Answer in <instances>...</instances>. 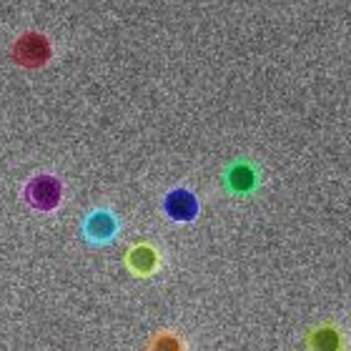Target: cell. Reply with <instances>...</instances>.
Returning <instances> with one entry per match:
<instances>
[{"label":"cell","instance_id":"obj_1","mask_svg":"<svg viewBox=\"0 0 351 351\" xmlns=\"http://www.w3.org/2000/svg\"><path fill=\"white\" fill-rule=\"evenodd\" d=\"M23 198L36 211H53V208H58L60 198H63V186H60V181L56 176L38 173L36 178H30L25 183Z\"/></svg>","mask_w":351,"mask_h":351},{"label":"cell","instance_id":"obj_2","mask_svg":"<svg viewBox=\"0 0 351 351\" xmlns=\"http://www.w3.org/2000/svg\"><path fill=\"white\" fill-rule=\"evenodd\" d=\"M51 58V43L40 33H25L13 45V60L23 68H40Z\"/></svg>","mask_w":351,"mask_h":351},{"label":"cell","instance_id":"obj_3","mask_svg":"<svg viewBox=\"0 0 351 351\" xmlns=\"http://www.w3.org/2000/svg\"><path fill=\"white\" fill-rule=\"evenodd\" d=\"M83 236L90 243H110L118 236V219L108 208H95L83 219Z\"/></svg>","mask_w":351,"mask_h":351},{"label":"cell","instance_id":"obj_4","mask_svg":"<svg viewBox=\"0 0 351 351\" xmlns=\"http://www.w3.org/2000/svg\"><path fill=\"white\" fill-rule=\"evenodd\" d=\"M198 198L193 191L189 189H173L169 191V196L163 198V211L171 221H178V223H189L198 216Z\"/></svg>","mask_w":351,"mask_h":351},{"label":"cell","instance_id":"obj_5","mask_svg":"<svg viewBox=\"0 0 351 351\" xmlns=\"http://www.w3.org/2000/svg\"><path fill=\"white\" fill-rule=\"evenodd\" d=\"M223 181H226V189L236 196H246V193H254L258 186V171L254 163L249 161H236L231 163L223 173Z\"/></svg>","mask_w":351,"mask_h":351},{"label":"cell","instance_id":"obj_6","mask_svg":"<svg viewBox=\"0 0 351 351\" xmlns=\"http://www.w3.org/2000/svg\"><path fill=\"white\" fill-rule=\"evenodd\" d=\"M128 263L138 274H151L156 269V251L151 246H136L131 251V256H128Z\"/></svg>","mask_w":351,"mask_h":351}]
</instances>
